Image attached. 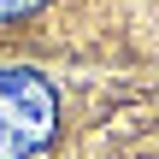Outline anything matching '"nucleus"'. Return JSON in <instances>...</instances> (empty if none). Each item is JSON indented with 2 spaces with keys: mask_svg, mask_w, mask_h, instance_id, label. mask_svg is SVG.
<instances>
[{
  "mask_svg": "<svg viewBox=\"0 0 159 159\" xmlns=\"http://www.w3.org/2000/svg\"><path fill=\"white\" fill-rule=\"evenodd\" d=\"M59 130V94L41 71L6 65L0 71V159H35Z\"/></svg>",
  "mask_w": 159,
  "mask_h": 159,
  "instance_id": "1",
  "label": "nucleus"
},
{
  "mask_svg": "<svg viewBox=\"0 0 159 159\" xmlns=\"http://www.w3.org/2000/svg\"><path fill=\"white\" fill-rule=\"evenodd\" d=\"M41 0H0V24H12V18H30Z\"/></svg>",
  "mask_w": 159,
  "mask_h": 159,
  "instance_id": "2",
  "label": "nucleus"
}]
</instances>
